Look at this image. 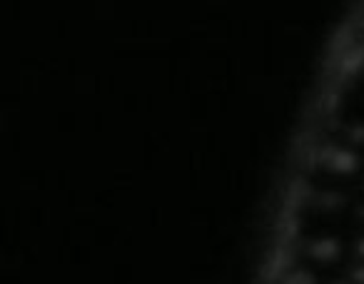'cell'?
<instances>
[{"label":"cell","mask_w":364,"mask_h":284,"mask_svg":"<svg viewBox=\"0 0 364 284\" xmlns=\"http://www.w3.org/2000/svg\"><path fill=\"white\" fill-rule=\"evenodd\" d=\"M359 187H362V192H364V182H362V185H359Z\"/></svg>","instance_id":"3957f363"},{"label":"cell","mask_w":364,"mask_h":284,"mask_svg":"<svg viewBox=\"0 0 364 284\" xmlns=\"http://www.w3.org/2000/svg\"><path fill=\"white\" fill-rule=\"evenodd\" d=\"M349 252H352L354 259H359V262H364V232L359 234V237L352 239V244H349Z\"/></svg>","instance_id":"7a4b0ae2"},{"label":"cell","mask_w":364,"mask_h":284,"mask_svg":"<svg viewBox=\"0 0 364 284\" xmlns=\"http://www.w3.org/2000/svg\"><path fill=\"white\" fill-rule=\"evenodd\" d=\"M344 239L334 232H324L319 237H312L304 242V254L312 259L314 264L327 269H337L342 267V257H344Z\"/></svg>","instance_id":"6da1fadb"}]
</instances>
